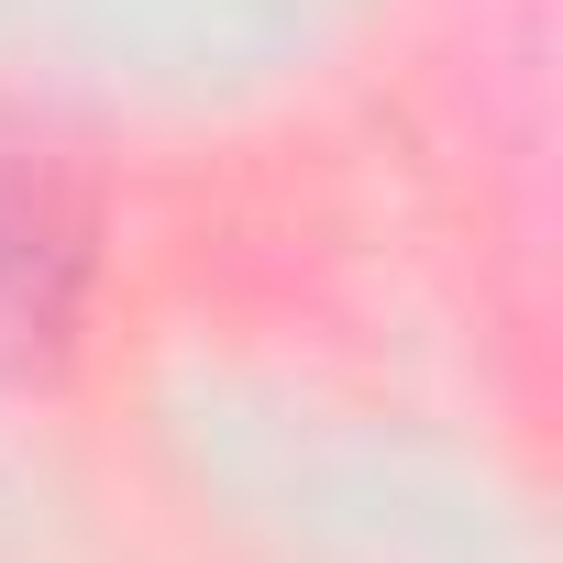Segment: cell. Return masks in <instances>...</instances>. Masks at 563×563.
Returning <instances> with one entry per match:
<instances>
[{
	"label": "cell",
	"mask_w": 563,
	"mask_h": 563,
	"mask_svg": "<svg viewBox=\"0 0 563 563\" xmlns=\"http://www.w3.org/2000/svg\"><path fill=\"white\" fill-rule=\"evenodd\" d=\"M89 310V199L78 177L0 122V376H45Z\"/></svg>",
	"instance_id": "cell-1"
}]
</instances>
